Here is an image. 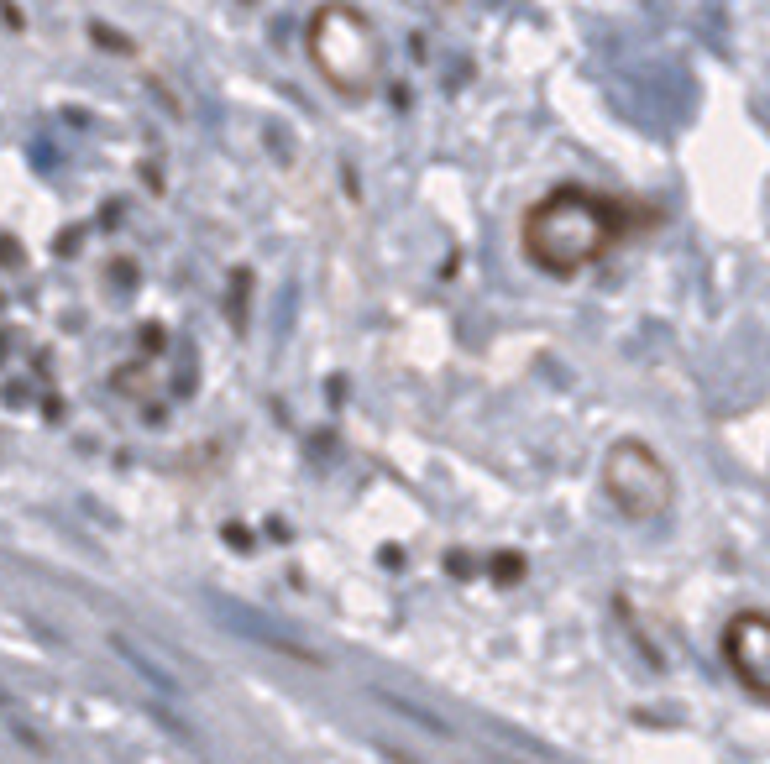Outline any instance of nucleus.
<instances>
[{"label": "nucleus", "instance_id": "nucleus-4", "mask_svg": "<svg viewBox=\"0 0 770 764\" xmlns=\"http://www.w3.org/2000/svg\"><path fill=\"white\" fill-rule=\"evenodd\" d=\"M723 654H728V670L744 680L749 696H765L770 691V628H765V612H739L723 634Z\"/></svg>", "mask_w": 770, "mask_h": 764}, {"label": "nucleus", "instance_id": "nucleus-3", "mask_svg": "<svg viewBox=\"0 0 770 764\" xmlns=\"http://www.w3.org/2000/svg\"><path fill=\"white\" fill-rule=\"evenodd\" d=\"M603 492L613 498L623 518H660L671 508V472L650 445L640 440H618L603 455Z\"/></svg>", "mask_w": 770, "mask_h": 764}, {"label": "nucleus", "instance_id": "nucleus-1", "mask_svg": "<svg viewBox=\"0 0 770 764\" xmlns=\"http://www.w3.org/2000/svg\"><path fill=\"white\" fill-rule=\"evenodd\" d=\"M519 241L529 251V262L545 273L572 278L582 267H592L613 241V215L608 205L587 189H550L545 199L529 205V215L519 225Z\"/></svg>", "mask_w": 770, "mask_h": 764}, {"label": "nucleus", "instance_id": "nucleus-2", "mask_svg": "<svg viewBox=\"0 0 770 764\" xmlns=\"http://www.w3.org/2000/svg\"><path fill=\"white\" fill-rule=\"evenodd\" d=\"M304 42H310V58H315V69H320V79L336 89V95L362 100V95L378 89V79H383V37H378V26L367 21L356 6H346V0H325V6L310 16Z\"/></svg>", "mask_w": 770, "mask_h": 764}]
</instances>
